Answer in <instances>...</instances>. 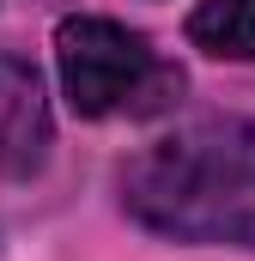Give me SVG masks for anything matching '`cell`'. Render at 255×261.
Returning a JSON list of instances; mask_svg holds the SVG:
<instances>
[{
	"label": "cell",
	"instance_id": "1",
	"mask_svg": "<svg viewBox=\"0 0 255 261\" xmlns=\"http://www.w3.org/2000/svg\"><path fill=\"white\" fill-rule=\"evenodd\" d=\"M122 206L176 243L255 249V122L200 116L158 134L128 158Z\"/></svg>",
	"mask_w": 255,
	"mask_h": 261
},
{
	"label": "cell",
	"instance_id": "4",
	"mask_svg": "<svg viewBox=\"0 0 255 261\" xmlns=\"http://www.w3.org/2000/svg\"><path fill=\"white\" fill-rule=\"evenodd\" d=\"M189 43L219 61H255V0H200L189 12Z\"/></svg>",
	"mask_w": 255,
	"mask_h": 261
},
{
	"label": "cell",
	"instance_id": "2",
	"mask_svg": "<svg viewBox=\"0 0 255 261\" xmlns=\"http://www.w3.org/2000/svg\"><path fill=\"white\" fill-rule=\"evenodd\" d=\"M55 61H61L67 103L91 122H104V116H158L183 91V73L140 31H128L116 18H91V12L61 18Z\"/></svg>",
	"mask_w": 255,
	"mask_h": 261
},
{
	"label": "cell",
	"instance_id": "3",
	"mask_svg": "<svg viewBox=\"0 0 255 261\" xmlns=\"http://www.w3.org/2000/svg\"><path fill=\"white\" fill-rule=\"evenodd\" d=\"M49 97L37 67L18 55H0V176H37L49 158Z\"/></svg>",
	"mask_w": 255,
	"mask_h": 261
}]
</instances>
